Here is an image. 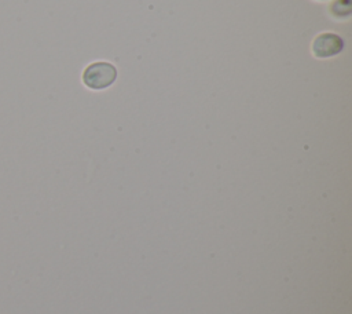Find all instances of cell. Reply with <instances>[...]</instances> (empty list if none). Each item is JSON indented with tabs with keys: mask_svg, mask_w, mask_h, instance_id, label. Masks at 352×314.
I'll list each match as a JSON object with an SVG mask.
<instances>
[{
	"mask_svg": "<svg viewBox=\"0 0 352 314\" xmlns=\"http://www.w3.org/2000/svg\"><path fill=\"white\" fill-rule=\"evenodd\" d=\"M117 77V69L109 62H95L85 67L82 73L84 84L91 90H103L110 87Z\"/></svg>",
	"mask_w": 352,
	"mask_h": 314,
	"instance_id": "obj_1",
	"label": "cell"
},
{
	"mask_svg": "<svg viewBox=\"0 0 352 314\" xmlns=\"http://www.w3.org/2000/svg\"><path fill=\"white\" fill-rule=\"evenodd\" d=\"M344 47V41L334 33L319 34L312 44V52L318 58H329L337 55Z\"/></svg>",
	"mask_w": 352,
	"mask_h": 314,
	"instance_id": "obj_2",
	"label": "cell"
},
{
	"mask_svg": "<svg viewBox=\"0 0 352 314\" xmlns=\"http://www.w3.org/2000/svg\"><path fill=\"white\" fill-rule=\"evenodd\" d=\"M331 11H333L337 17L349 15V14H351V0H336V1L333 3Z\"/></svg>",
	"mask_w": 352,
	"mask_h": 314,
	"instance_id": "obj_3",
	"label": "cell"
}]
</instances>
